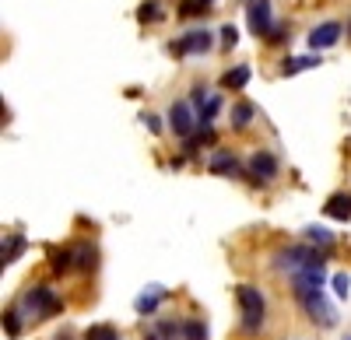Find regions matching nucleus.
Listing matches in <instances>:
<instances>
[{
	"instance_id": "obj_21",
	"label": "nucleus",
	"mask_w": 351,
	"mask_h": 340,
	"mask_svg": "<svg viewBox=\"0 0 351 340\" xmlns=\"http://www.w3.org/2000/svg\"><path fill=\"white\" fill-rule=\"evenodd\" d=\"M71 260H74V252H67V249L60 252V249H56V252H53V270H67Z\"/></svg>"
},
{
	"instance_id": "obj_22",
	"label": "nucleus",
	"mask_w": 351,
	"mask_h": 340,
	"mask_svg": "<svg viewBox=\"0 0 351 340\" xmlns=\"http://www.w3.org/2000/svg\"><path fill=\"white\" fill-rule=\"evenodd\" d=\"M334 291H337L341 298H348V291H351V277H348V274H334Z\"/></svg>"
},
{
	"instance_id": "obj_1",
	"label": "nucleus",
	"mask_w": 351,
	"mask_h": 340,
	"mask_svg": "<svg viewBox=\"0 0 351 340\" xmlns=\"http://www.w3.org/2000/svg\"><path fill=\"white\" fill-rule=\"evenodd\" d=\"M236 298H239V309H243V330L246 333H256L263 326V313H267V305H263V295L250 285H239L236 288Z\"/></svg>"
},
{
	"instance_id": "obj_15",
	"label": "nucleus",
	"mask_w": 351,
	"mask_h": 340,
	"mask_svg": "<svg viewBox=\"0 0 351 340\" xmlns=\"http://www.w3.org/2000/svg\"><path fill=\"white\" fill-rule=\"evenodd\" d=\"M162 295H165L162 288H152V295H141V298H137V313H155Z\"/></svg>"
},
{
	"instance_id": "obj_3",
	"label": "nucleus",
	"mask_w": 351,
	"mask_h": 340,
	"mask_svg": "<svg viewBox=\"0 0 351 340\" xmlns=\"http://www.w3.org/2000/svg\"><path fill=\"white\" fill-rule=\"evenodd\" d=\"M56 309H60V298H56V295H53L46 285L32 288V291H28V298H25V313H28V316H36V319L53 316Z\"/></svg>"
},
{
	"instance_id": "obj_25",
	"label": "nucleus",
	"mask_w": 351,
	"mask_h": 340,
	"mask_svg": "<svg viewBox=\"0 0 351 340\" xmlns=\"http://www.w3.org/2000/svg\"><path fill=\"white\" fill-rule=\"evenodd\" d=\"M137 18H141V21H155V18H158V4H144V8L137 11Z\"/></svg>"
},
{
	"instance_id": "obj_30",
	"label": "nucleus",
	"mask_w": 351,
	"mask_h": 340,
	"mask_svg": "<svg viewBox=\"0 0 351 340\" xmlns=\"http://www.w3.org/2000/svg\"><path fill=\"white\" fill-rule=\"evenodd\" d=\"M200 4H211V0H200Z\"/></svg>"
},
{
	"instance_id": "obj_10",
	"label": "nucleus",
	"mask_w": 351,
	"mask_h": 340,
	"mask_svg": "<svg viewBox=\"0 0 351 340\" xmlns=\"http://www.w3.org/2000/svg\"><path fill=\"white\" fill-rule=\"evenodd\" d=\"M327 218H337V221H348L351 218V196H344V193H334L330 200H327Z\"/></svg>"
},
{
	"instance_id": "obj_20",
	"label": "nucleus",
	"mask_w": 351,
	"mask_h": 340,
	"mask_svg": "<svg viewBox=\"0 0 351 340\" xmlns=\"http://www.w3.org/2000/svg\"><path fill=\"white\" fill-rule=\"evenodd\" d=\"M306 239H313V242H319V246H330V242H334V235H330L327 228H306Z\"/></svg>"
},
{
	"instance_id": "obj_2",
	"label": "nucleus",
	"mask_w": 351,
	"mask_h": 340,
	"mask_svg": "<svg viewBox=\"0 0 351 340\" xmlns=\"http://www.w3.org/2000/svg\"><path fill=\"white\" fill-rule=\"evenodd\" d=\"M316 263H324V257H319L316 249H306V246H291V249L278 252V267H281V270H288L291 277L302 274L306 267H316Z\"/></svg>"
},
{
	"instance_id": "obj_28",
	"label": "nucleus",
	"mask_w": 351,
	"mask_h": 340,
	"mask_svg": "<svg viewBox=\"0 0 351 340\" xmlns=\"http://www.w3.org/2000/svg\"><path fill=\"white\" fill-rule=\"evenodd\" d=\"M144 123H148V130H155V133L162 130V123H158V116H144Z\"/></svg>"
},
{
	"instance_id": "obj_14",
	"label": "nucleus",
	"mask_w": 351,
	"mask_h": 340,
	"mask_svg": "<svg viewBox=\"0 0 351 340\" xmlns=\"http://www.w3.org/2000/svg\"><path fill=\"white\" fill-rule=\"evenodd\" d=\"M208 168H211V172H236V168H239V161L232 158V155H215Z\"/></svg>"
},
{
	"instance_id": "obj_4",
	"label": "nucleus",
	"mask_w": 351,
	"mask_h": 340,
	"mask_svg": "<svg viewBox=\"0 0 351 340\" xmlns=\"http://www.w3.org/2000/svg\"><path fill=\"white\" fill-rule=\"evenodd\" d=\"M299 298H302V305H306V313H309L313 323L334 326V309H330V302L319 295V291H306V295H299Z\"/></svg>"
},
{
	"instance_id": "obj_5",
	"label": "nucleus",
	"mask_w": 351,
	"mask_h": 340,
	"mask_svg": "<svg viewBox=\"0 0 351 340\" xmlns=\"http://www.w3.org/2000/svg\"><path fill=\"white\" fill-rule=\"evenodd\" d=\"M246 18H250L253 36H271L274 32V18H271V4H267V0H250Z\"/></svg>"
},
{
	"instance_id": "obj_8",
	"label": "nucleus",
	"mask_w": 351,
	"mask_h": 340,
	"mask_svg": "<svg viewBox=\"0 0 351 340\" xmlns=\"http://www.w3.org/2000/svg\"><path fill=\"white\" fill-rule=\"evenodd\" d=\"M250 176H253V179H263V183L274 179V176H278V158H274L271 151H256V155L250 158Z\"/></svg>"
},
{
	"instance_id": "obj_12",
	"label": "nucleus",
	"mask_w": 351,
	"mask_h": 340,
	"mask_svg": "<svg viewBox=\"0 0 351 340\" xmlns=\"http://www.w3.org/2000/svg\"><path fill=\"white\" fill-rule=\"evenodd\" d=\"M309 67H319V56H295V60H285V74H299V70H309Z\"/></svg>"
},
{
	"instance_id": "obj_26",
	"label": "nucleus",
	"mask_w": 351,
	"mask_h": 340,
	"mask_svg": "<svg viewBox=\"0 0 351 340\" xmlns=\"http://www.w3.org/2000/svg\"><path fill=\"white\" fill-rule=\"evenodd\" d=\"M4 330H8V333H18V313H8V316H4Z\"/></svg>"
},
{
	"instance_id": "obj_24",
	"label": "nucleus",
	"mask_w": 351,
	"mask_h": 340,
	"mask_svg": "<svg viewBox=\"0 0 351 340\" xmlns=\"http://www.w3.org/2000/svg\"><path fill=\"white\" fill-rule=\"evenodd\" d=\"M221 42H225V46H236V42H239L236 25H225V28H221Z\"/></svg>"
},
{
	"instance_id": "obj_18",
	"label": "nucleus",
	"mask_w": 351,
	"mask_h": 340,
	"mask_svg": "<svg viewBox=\"0 0 351 340\" xmlns=\"http://www.w3.org/2000/svg\"><path fill=\"white\" fill-rule=\"evenodd\" d=\"M84 340H120V333H116L112 326H88Z\"/></svg>"
},
{
	"instance_id": "obj_11",
	"label": "nucleus",
	"mask_w": 351,
	"mask_h": 340,
	"mask_svg": "<svg viewBox=\"0 0 351 340\" xmlns=\"http://www.w3.org/2000/svg\"><path fill=\"white\" fill-rule=\"evenodd\" d=\"M253 105L250 102H239L236 109H232V127H236V130H243V127H250V120H253Z\"/></svg>"
},
{
	"instance_id": "obj_19",
	"label": "nucleus",
	"mask_w": 351,
	"mask_h": 340,
	"mask_svg": "<svg viewBox=\"0 0 351 340\" xmlns=\"http://www.w3.org/2000/svg\"><path fill=\"white\" fill-rule=\"evenodd\" d=\"M218 109H221V99H211L208 105L200 109V116H197V123H200V127H208V123H211V120L218 116Z\"/></svg>"
},
{
	"instance_id": "obj_16",
	"label": "nucleus",
	"mask_w": 351,
	"mask_h": 340,
	"mask_svg": "<svg viewBox=\"0 0 351 340\" xmlns=\"http://www.w3.org/2000/svg\"><path fill=\"white\" fill-rule=\"evenodd\" d=\"M183 337L186 340H208V326L200 319H190V323H183Z\"/></svg>"
},
{
	"instance_id": "obj_23",
	"label": "nucleus",
	"mask_w": 351,
	"mask_h": 340,
	"mask_svg": "<svg viewBox=\"0 0 351 340\" xmlns=\"http://www.w3.org/2000/svg\"><path fill=\"white\" fill-rule=\"evenodd\" d=\"M21 246H25V242H21V235H14V239H11V246L4 242V263H11V260L18 257V252H21Z\"/></svg>"
},
{
	"instance_id": "obj_29",
	"label": "nucleus",
	"mask_w": 351,
	"mask_h": 340,
	"mask_svg": "<svg viewBox=\"0 0 351 340\" xmlns=\"http://www.w3.org/2000/svg\"><path fill=\"white\" fill-rule=\"evenodd\" d=\"M56 340H71V337H56Z\"/></svg>"
},
{
	"instance_id": "obj_13",
	"label": "nucleus",
	"mask_w": 351,
	"mask_h": 340,
	"mask_svg": "<svg viewBox=\"0 0 351 340\" xmlns=\"http://www.w3.org/2000/svg\"><path fill=\"white\" fill-rule=\"evenodd\" d=\"M246 81H250V67H236V70H228L221 77L225 88H246Z\"/></svg>"
},
{
	"instance_id": "obj_6",
	"label": "nucleus",
	"mask_w": 351,
	"mask_h": 340,
	"mask_svg": "<svg viewBox=\"0 0 351 340\" xmlns=\"http://www.w3.org/2000/svg\"><path fill=\"white\" fill-rule=\"evenodd\" d=\"M341 32L344 28L337 25V21H324V25H316L313 32H309V49L316 53V49H330L337 39H341Z\"/></svg>"
},
{
	"instance_id": "obj_7",
	"label": "nucleus",
	"mask_w": 351,
	"mask_h": 340,
	"mask_svg": "<svg viewBox=\"0 0 351 340\" xmlns=\"http://www.w3.org/2000/svg\"><path fill=\"white\" fill-rule=\"evenodd\" d=\"M193 112H190V102H172V109H169V127H172V133H180V137H186L190 130H193Z\"/></svg>"
},
{
	"instance_id": "obj_17",
	"label": "nucleus",
	"mask_w": 351,
	"mask_h": 340,
	"mask_svg": "<svg viewBox=\"0 0 351 340\" xmlns=\"http://www.w3.org/2000/svg\"><path fill=\"white\" fill-rule=\"evenodd\" d=\"M74 260H77L81 270L95 267V249H92V246H77V249H74Z\"/></svg>"
},
{
	"instance_id": "obj_27",
	"label": "nucleus",
	"mask_w": 351,
	"mask_h": 340,
	"mask_svg": "<svg viewBox=\"0 0 351 340\" xmlns=\"http://www.w3.org/2000/svg\"><path fill=\"white\" fill-rule=\"evenodd\" d=\"M200 11V0H186V4H183V14H197Z\"/></svg>"
},
{
	"instance_id": "obj_9",
	"label": "nucleus",
	"mask_w": 351,
	"mask_h": 340,
	"mask_svg": "<svg viewBox=\"0 0 351 340\" xmlns=\"http://www.w3.org/2000/svg\"><path fill=\"white\" fill-rule=\"evenodd\" d=\"M211 49V36L208 32H190L180 39V53H208Z\"/></svg>"
}]
</instances>
